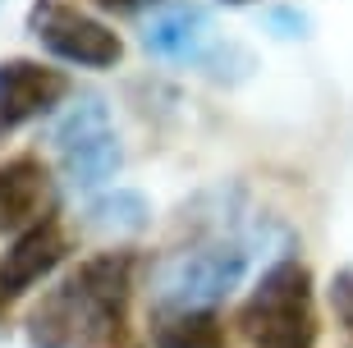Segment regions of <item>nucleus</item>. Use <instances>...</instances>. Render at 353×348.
<instances>
[{
  "label": "nucleus",
  "instance_id": "f257e3e1",
  "mask_svg": "<svg viewBox=\"0 0 353 348\" xmlns=\"http://www.w3.org/2000/svg\"><path fill=\"white\" fill-rule=\"evenodd\" d=\"M138 252L115 247L79 261L28 311V348H147L133 330Z\"/></svg>",
  "mask_w": 353,
  "mask_h": 348
},
{
  "label": "nucleus",
  "instance_id": "f03ea898",
  "mask_svg": "<svg viewBox=\"0 0 353 348\" xmlns=\"http://www.w3.org/2000/svg\"><path fill=\"white\" fill-rule=\"evenodd\" d=\"M143 51L161 65H179L211 83H243L252 74V51L225 37L216 14L197 0H157L138 28Z\"/></svg>",
  "mask_w": 353,
  "mask_h": 348
},
{
  "label": "nucleus",
  "instance_id": "7ed1b4c3",
  "mask_svg": "<svg viewBox=\"0 0 353 348\" xmlns=\"http://www.w3.org/2000/svg\"><path fill=\"white\" fill-rule=\"evenodd\" d=\"M239 330L252 348H316V284L307 261L275 257L239 307Z\"/></svg>",
  "mask_w": 353,
  "mask_h": 348
},
{
  "label": "nucleus",
  "instance_id": "20e7f679",
  "mask_svg": "<svg viewBox=\"0 0 353 348\" xmlns=\"http://www.w3.org/2000/svg\"><path fill=\"white\" fill-rule=\"evenodd\" d=\"M252 261V238L243 234H207L197 243L170 252L152 271V311L216 307L234 294Z\"/></svg>",
  "mask_w": 353,
  "mask_h": 348
},
{
  "label": "nucleus",
  "instance_id": "39448f33",
  "mask_svg": "<svg viewBox=\"0 0 353 348\" xmlns=\"http://www.w3.org/2000/svg\"><path fill=\"white\" fill-rule=\"evenodd\" d=\"M51 147H55V161H60V174L74 193H101L124 170V142L115 133L110 105L97 92H83L79 101L55 119Z\"/></svg>",
  "mask_w": 353,
  "mask_h": 348
},
{
  "label": "nucleus",
  "instance_id": "423d86ee",
  "mask_svg": "<svg viewBox=\"0 0 353 348\" xmlns=\"http://www.w3.org/2000/svg\"><path fill=\"white\" fill-rule=\"evenodd\" d=\"M28 37L69 69H115L124 60V41L105 19L79 10L74 0H32Z\"/></svg>",
  "mask_w": 353,
  "mask_h": 348
},
{
  "label": "nucleus",
  "instance_id": "0eeeda50",
  "mask_svg": "<svg viewBox=\"0 0 353 348\" xmlns=\"http://www.w3.org/2000/svg\"><path fill=\"white\" fill-rule=\"evenodd\" d=\"M69 92H74V83H69L65 69L28 60V55L0 60V142L28 129L32 119L55 115L69 101Z\"/></svg>",
  "mask_w": 353,
  "mask_h": 348
},
{
  "label": "nucleus",
  "instance_id": "6e6552de",
  "mask_svg": "<svg viewBox=\"0 0 353 348\" xmlns=\"http://www.w3.org/2000/svg\"><path fill=\"white\" fill-rule=\"evenodd\" d=\"M69 257V229L55 216L28 225L10 238V247L0 252V303L28 294L32 284H41L51 271H60Z\"/></svg>",
  "mask_w": 353,
  "mask_h": 348
},
{
  "label": "nucleus",
  "instance_id": "1a4fd4ad",
  "mask_svg": "<svg viewBox=\"0 0 353 348\" xmlns=\"http://www.w3.org/2000/svg\"><path fill=\"white\" fill-rule=\"evenodd\" d=\"M55 179L41 156H5L0 161V238H14L19 229L55 216Z\"/></svg>",
  "mask_w": 353,
  "mask_h": 348
},
{
  "label": "nucleus",
  "instance_id": "9d476101",
  "mask_svg": "<svg viewBox=\"0 0 353 348\" xmlns=\"http://www.w3.org/2000/svg\"><path fill=\"white\" fill-rule=\"evenodd\" d=\"M152 348H230V335L216 307H174L152 311Z\"/></svg>",
  "mask_w": 353,
  "mask_h": 348
},
{
  "label": "nucleus",
  "instance_id": "9b49d317",
  "mask_svg": "<svg viewBox=\"0 0 353 348\" xmlns=\"http://www.w3.org/2000/svg\"><path fill=\"white\" fill-rule=\"evenodd\" d=\"M152 225V202L138 188H101L88 202V229L105 238H133Z\"/></svg>",
  "mask_w": 353,
  "mask_h": 348
},
{
  "label": "nucleus",
  "instance_id": "f8f14e48",
  "mask_svg": "<svg viewBox=\"0 0 353 348\" xmlns=\"http://www.w3.org/2000/svg\"><path fill=\"white\" fill-rule=\"evenodd\" d=\"M262 28L280 41L312 37V19H307V10H299V5H271V10L262 14Z\"/></svg>",
  "mask_w": 353,
  "mask_h": 348
},
{
  "label": "nucleus",
  "instance_id": "ddd939ff",
  "mask_svg": "<svg viewBox=\"0 0 353 348\" xmlns=\"http://www.w3.org/2000/svg\"><path fill=\"white\" fill-rule=\"evenodd\" d=\"M330 307H335V316L353 330V266H344V271L330 280Z\"/></svg>",
  "mask_w": 353,
  "mask_h": 348
},
{
  "label": "nucleus",
  "instance_id": "4468645a",
  "mask_svg": "<svg viewBox=\"0 0 353 348\" xmlns=\"http://www.w3.org/2000/svg\"><path fill=\"white\" fill-rule=\"evenodd\" d=\"M97 10H110V14H147L157 0H92Z\"/></svg>",
  "mask_w": 353,
  "mask_h": 348
},
{
  "label": "nucleus",
  "instance_id": "2eb2a0df",
  "mask_svg": "<svg viewBox=\"0 0 353 348\" xmlns=\"http://www.w3.org/2000/svg\"><path fill=\"white\" fill-rule=\"evenodd\" d=\"M221 5H248V0H221Z\"/></svg>",
  "mask_w": 353,
  "mask_h": 348
}]
</instances>
